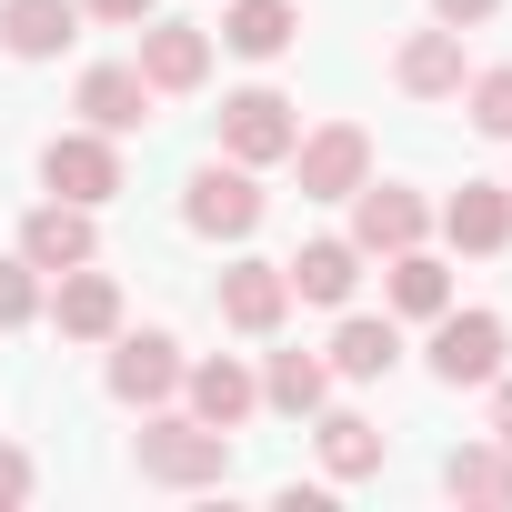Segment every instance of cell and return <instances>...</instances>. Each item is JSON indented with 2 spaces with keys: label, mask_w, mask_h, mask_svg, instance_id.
<instances>
[{
  "label": "cell",
  "mask_w": 512,
  "mask_h": 512,
  "mask_svg": "<svg viewBox=\"0 0 512 512\" xmlns=\"http://www.w3.org/2000/svg\"><path fill=\"white\" fill-rule=\"evenodd\" d=\"M141 482H171V492H201V482H231V432L221 422H181V412H161V422H141Z\"/></svg>",
  "instance_id": "cell-1"
},
{
  "label": "cell",
  "mask_w": 512,
  "mask_h": 512,
  "mask_svg": "<svg viewBox=\"0 0 512 512\" xmlns=\"http://www.w3.org/2000/svg\"><path fill=\"white\" fill-rule=\"evenodd\" d=\"M292 141H302V111H292L282 91L251 81V91H231V101H221V151H231V161L262 171V161H292Z\"/></svg>",
  "instance_id": "cell-2"
},
{
  "label": "cell",
  "mask_w": 512,
  "mask_h": 512,
  "mask_svg": "<svg viewBox=\"0 0 512 512\" xmlns=\"http://www.w3.org/2000/svg\"><path fill=\"white\" fill-rule=\"evenodd\" d=\"M181 221L201 231V241H251L262 231V181H251V161H211V171H191V201H181Z\"/></svg>",
  "instance_id": "cell-3"
},
{
  "label": "cell",
  "mask_w": 512,
  "mask_h": 512,
  "mask_svg": "<svg viewBox=\"0 0 512 512\" xmlns=\"http://www.w3.org/2000/svg\"><path fill=\"white\" fill-rule=\"evenodd\" d=\"M292 171H302V201H352L372 181V131L362 121H332V131L292 141Z\"/></svg>",
  "instance_id": "cell-4"
},
{
  "label": "cell",
  "mask_w": 512,
  "mask_h": 512,
  "mask_svg": "<svg viewBox=\"0 0 512 512\" xmlns=\"http://www.w3.org/2000/svg\"><path fill=\"white\" fill-rule=\"evenodd\" d=\"M422 231H432L422 191H402V181H362V191H352V241H362V262H392V251H412Z\"/></svg>",
  "instance_id": "cell-5"
},
{
  "label": "cell",
  "mask_w": 512,
  "mask_h": 512,
  "mask_svg": "<svg viewBox=\"0 0 512 512\" xmlns=\"http://www.w3.org/2000/svg\"><path fill=\"white\" fill-rule=\"evenodd\" d=\"M41 181H51L61 201L101 211V201L121 191V151H111V131H61V141L41 151Z\"/></svg>",
  "instance_id": "cell-6"
},
{
  "label": "cell",
  "mask_w": 512,
  "mask_h": 512,
  "mask_svg": "<svg viewBox=\"0 0 512 512\" xmlns=\"http://www.w3.org/2000/svg\"><path fill=\"white\" fill-rule=\"evenodd\" d=\"M211 302H221V322H231V332L262 342V332H282V312H292V272H282V262H231Z\"/></svg>",
  "instance_id": "cell-7"
},
{
  "label": "cell",
  "mask_w": 512,
  "mask_h": 512,
  "mask_svg": "<svg viewBox=\"0 0 512 512\" xmlns=\"http://www.w3.org/2000/svg\"><path fill=\"white\" fill-rule=\"evenodd\" d=\"M151 101H161V91L141 81V61H91V71H81V121H91V131H111V141H121V131H141V121H151Z\"/></svg>",
  "instance_id": "cell-8"
},
{
  "label": "cell",
  "mask_w": 512,
  "mask_h": 512,
  "mask_svg": "<svg viewBox=\"0 0 512 512\" xmlns=\"http://www.w3.org/2000/svg\"><path fill=\"white\" fill-rule=\"evenodd\" d=\"M432 372H442L452 392H462V382H492V372H502V312H442Z\"/></svg>",
  "instance_id": "cell-9"
},
{
  "label": "cell",
  "mask_w": 512,
  "mask_h": 512,
  "mask_svg": "<svg viewBox=\"0 0 512 512\" xmlns=\"http://www.w3.org/2000/svg\"><path fill=\"white\" fill-rule=\"evenodd\" d=\"M171 392H181V342H171V332H131V342L111 352V402L161 412Z\"/></svg>",
  "instance_id": "cell-10"
},
{
  "label": "cell",
  "mask_w": 512,
  "mask_h": 512,
  "mask_svg": "<svg viewBox=\"0 0 512 512\" xmlns=\"http://www.w3.org/2000/svg\"><path fill=\"white\" fill-rule=\"evenodd\" d=\"M392 81L412 91V101H452L462 81H472V51H462V31L442 21V31H412L402 41V61H392Z\"/></svg>",
  "instance_id": "cell-11"
},
{
  "label": "cell",
  "mask_w": 512,
  "mask_h": 512,
  "mask_svg": "<svg viewBox=\"0 0 512 512\" xmlns=\"http://www.w3.org/2000/svg\"><path fill=\"white\" fill-rule=\"evenodd\" d=\"M51 322H61V342H111L121 332V282L91 272V262H71L61 292H51Z\"/></svg>",
  "instance_id": "cell-12"
},
{
  "label": "cell",
  "mask_w": 512,
  "mask_h": 512,
  "mask_svg": "<svg viewBox=\"0 0 512 512\" xmlns=\"http://www.w3.org/2000/svg\"><path fill=\"white\" fill-rule=\"evenodd\" d=\"M91 251H101V231H91L81 201H41V211L21 221V262H31V272H71V262H91Z\"/></svg>",
  "instance_id": "cell-13"
},
{
  "label": "cell",
  "mask_w": 512,
  "mask_h": 512,
  "mask_svg": "<svg viewBox=\"0 0 512 512\" xmlns=\"http://www.w3.org/2000/svg\"><path fill=\"white\" fill-rule=\"evenodd\" d=\"M141 81H151V91H201V81H211V31L151 21V31H141Z\"/></svg>",
  "instance_id": "cell-14"
},
{
  "label": "cell",
  "mask_w": 512,
  "mask_h": 512,
  "mask_svg": "<svg viewBox=\"0 0 512 512\" xmlns=\"http://www.w3.org/2000/svg\"><path fill=\"white\" fill-rule=\"evenodd\" d=\"M442 241H452V251H502V241H512V191H502V181H462V191L442 201Z\"/></svg>",
  "instance_id": "cell-15"
},
{
  "label": "cell",
  "mask_w": 512,
  "mask_h": 512,
  "mask_svg": "<svg viewBox=\"0 0 512 512\" xmlns=\"http://www.w3.org/2000/svg\"><path fill=\"white\" fill-rule=\"evenodd\" d=\"M81 31V0H0V51L11 61H51Z\"/></svg>",
  "instance_id": "cell-16"
},
{
  "label": "cell",
  "mask_w": 512,
  "mask_h": 512,
  "mask_svg": "<svg viewBox=\"0 0 512 512\" xmlns=\"http://www.w3.org/2000/svg\"><path fill=\"white\" fill-rule=\"evenodd\" d=\"M282 272H292V302H352L362 292V241H302Z\"/></svg>",
  "instance_id": "cell-17"
},
{
  "label": "cell",
  "mask_w": 512,
  "mask_h": 512,
  "mask_svg": "<svg viewBox=\"0 0 512 512\" xmlns=\"http://www.w3.org/2000/svg\"><path fill=\"white\" fill-rule=\"evenodd\" d=\"M221 41H231L241 61H282V51L302 41V11H292V0H231V11H221Z\"/></svg>",
  "instance_id": "cell-18"
},
{
  "label": "cell",
  "mask_w": 512,
  "mask_h": 512,
  "mask_svg": "<svg viewBox=\"0 0 512 512\" xmlns=\"http://www.w3.org/2000/svg\"><path fill=\"white\" fill-rule=\"evenodd\" d=\"M181 392H191V412H201V422H221V432H231L251 402H262V382H251L231 352H221V362H201V372H181Z\"/></svg>",
  "instance_id": "cell-19"
},
{
  "label": "cell",
  "mask_w": 512,
  "mask_h": 512,
  "mask_svg": "<svg viewBox=\"0 0 512 512\" xmlns=\"http://www.w3.org/2000/svg\"><path fill=\"white\" fill-rule=\"evenodd\" d=\"M392 362H402V332H392V322H372V312H352V322L332 332V372H342V382H382Z\"/></svg>",
  "instance_id": "cell-20"
},
{
  "label": "cell",
  "mask_w": 512,
  "mask_h": 512,
  "mask_svg": "<svg viewBox=\"0 0 512 512\" xmlns=\"http://www.w3.org/2000/svg\"><path fill=\"white\" fill-rule=\"evenodd\" d=\"M392 312H412V322H442V312H452V272L432 262L422 241L392 251Z\"/></svg>",
  "instance_id": "cell-21"
},
{
  "label": "cell",
  "mask_w": 512,
  "mask_h": 512,
  "mask_svg": "<svg viewBox=\"0 0 512 512\" xmlns=\"http://www.w3.org/2000/svg\"><path fill=\"white\" fill-rule=\"evenodd\" d=\"M322 392H332V362H312V352H272V362H262V402H272V412L302 422V412H322Z\"/></svg>",
  "instance_id": "cell-22"
},
{
  "label": "cell",
  "mask_w": 512,
  "mask_h": 512,
  "mask_svg": "<svg viewBox=\"0 0 512 512\" xmlns=\"http://www.w3.org/2000/svg\"><path fill=\"white\" fill-rule=\"evenodd\" d=\"M312 432H322V472H332V482H362V472H382V432H372L362 412H322Z\"/></svg>",
  "instance_id": "cell-23"
},
{
  "label": "cell",
  "mask_w": 512,
  "mask_h": 512,
  "mask_svg": "<svg viewBox=\"0 0 512 512\" xmlns=\"http://www.w3.org/2000/svg\"><path fill=\"white\" fill-rule=\"evenodd\" d=\"M442 482H452V502H512V442H472V452H452Z\"/></svg>",
  "instance_id": "cell-24"
},
{
  "label": "cell",
  "mask_w": 512,
  "mask_h": 512,
  "mask_svg": "<svg viewBox=\"0 0 512 512\" xmlns=\"http://www.w3.org/2000/svg\"><path fill=\"white\" fill-rule=\"evenodd\" d=\"M462 101H472V131L512 141V71H472V81H462Z\"/></svg>",
  "instance_id": "cell-25"
},
{
  "label": "cell",
  "mask_w": 512,
  "mask_h": 512,
  "mask_svg": "<svg viewBox=\"0 0 512 512\" xmlns=\"http://www.w3.org/2000/svg\"><path fill=\"white\" fill-rule=\"evenodd\" d=\"M21 322H41V272L0 262V332H21Z\"/></svg>",
  "instance_id": "cell-26"
},
{
  "label": "cell",
  "mask_w": 512,
  "mask_h": 512,
  "mask_svg": "<svg viewBox=\"0 0 512 512\" xmlns=\"http://www.w3.org/2000/svg\"><path fill=\"white\" fill-rule=\"evenodd\" d=\"M31 482H41V472H31V452L0 442V502H31Z\"/></svg>",
  "instance_id": "cell-27"
},
{
  "label": "cell",
  "mask_w": 512,
  "mask_h": 512,
  "mask_svg": "<svg viewBox=\"0 0 512 512\" xmlns=\"http://www.w3.org/2000/svg\"><path fill=\"white\" fill-rule=\"evenodd\" d=\"M502 0H432V21H452V31H472V21H492Z\"/></svg>",
  "instance_id": "cell-28"
},
{
  "label": "cell",
  "mask_w": 512,
  "mask_h": 512,
  "mask_svg": "<svg viewBox=\"0 0 512 512\" xmlns=\"http://www.w3.org/2000/svg\"><path fill=\"white\" fill-rule=\"evenodd\" d=\"M81 11H91V21H121V31H141V21H151V0H81Z\"/></svg>",
  "instance_id": "cell-29"
},
{
  "label": "cell",
  "mask_w": 512,
  "mask_h": 512,
  "mask_svg": "<svg viewBox=\"0 0 512 512\" xmlns=\"http://www.w3.org/2000/svg\"><path fill=\"white\" fill-rule=\"evenodd\" d=\"M492 442H512V382L492 372Z\"/></svg>",
  "instance_id": "cell-30"
}]
</instances>
